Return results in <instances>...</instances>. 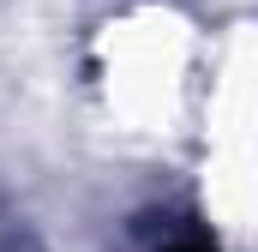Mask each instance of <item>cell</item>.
Here are the masks:
<instances>
[{
	"instance_id": "6da1fadb",
	"label": "cell",
	"mask_w": 258,
	"mask_h": 252,
	"mask_svg": "<svg viewBox=\"0 0 258 252\" xmlns=\"http://www.w3.org/2000/svg\"><path fill=\"white\" fill-rule=\"evenodd\" d=\"M168 252H216V246H210V240H174Z\"/></svg>"
}]
</instances>
